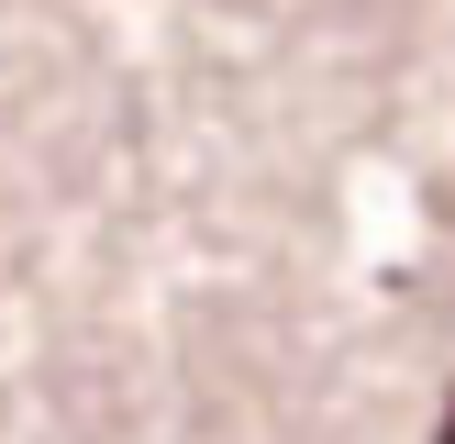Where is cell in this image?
<instances>
[{
  "mask_svg": "<svg viewBox=\"0 0 455 444\" xmlns=\"http://www.w3.org/2000/svg\"><path fill=\"white\" fill-rule=\"evenodd\" d=\"M434 444H455V400H444V422H434Z\"/></svg>",
  "mask_w": 455,
  "mask_h": 444,
  "instance_id": "obj_1",
  "label": "cell"
}]
</instances>
